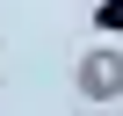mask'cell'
<instances>
[{
    "label": "cell",
    "mask_w": 123,
    "mask_h": 116,
    "mask_svg": "<svg viewBox=\"0 0 123 116\" xmlns=\"http://www.w3.org/2000/svg\"><path fill=\"white\" fill-rule=\"evenodd\" d=\"M73 80H80V94H87V102H116V94H123V51H116V36H109V44H94V51H80Z\"/></svg>",
    "instance_id": "1"
},
{
    "label": "cell",
    "mask_w": 123,
    "mask_h": 116,
    "mask_svg": "<svg viewBox=\"0 0 123 116\" xmlns=\"http://www.w3.org/2000/svg\"><path fill=\"white\" fill-rule=\"evenodd\" d=\"M94 29L101 36H123V0H101V7H94Z\"/></svg>",
    "instance_id": "2"
}]
</instances>
